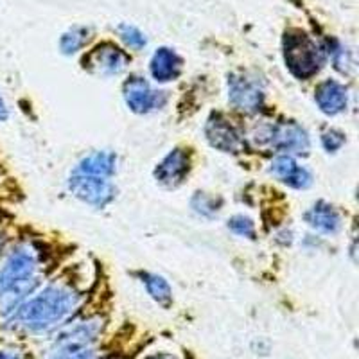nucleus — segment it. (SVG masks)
Instances as JSON below:
<instances>
[{
	"label": "nucleus",
	"mask_w": 359,
	"mask_h": 359,
	"mask_svg": "<svg viewBox=\"0 0 359 359\" xmlns=\"http://www.w3.org/2000/svg\"><path fill=\"white\" fill-rule=\"evenodd\" d=\"M83 294L67 284H50L40 293H31L24 302L0 322V329L11 334L49 332L72 318L79 309Z\"/></svg>",
	"instance_id": "1"
},
{
	"label": "nucleus",
	"mask_w": 359,
	"mask_h": 359,
	"mask_svg": "<svg viewBox=\"0 0 359 359\" xmlns=\"http://www.w3.org/2000/svg\"><path fill=\"white\" fill-rule=\"evenodd\" d=\"M40 273V252L33 243H18L0 259V322L34 293Z\"/></svg>",
	"instance_id": "2"
},
{
	"label": "nucleus",
	"mask_w": 359,
	"mask_h": 359,
	"mask_svg": "<svg viewBox=\"0 0 359 359\" xmlns=\"http://www.w3.org/2000/svg\"><path fill=\"white\" fill-rule=\"evenodd\" d=\"M284 62L294 78L309 79L322 69L323 50L309 34L294 29L284 36Z\"/></svg>",
	"instance_id": "3"
},
{
	"label": "nucleus",
	"mask_w": 359,
	"mask_h": 359,
	"mask_svg": "<svg viewBox=\"0 0 359 359\" xmlns=\"http://www.w3.org/2000/svg\"><path fill=\"white\" fill-rule=\"evenodd\" d=\"M102 329L104 322L99 316H90L81 322L70 323L60 331L49 352H70L94 347V343L102 334Z\"/></svg>",
	"instance_id": "4"
},
{
	"label": "nucleus",
	"mask_w": 359,
	"mask_h": 359,
	"mask_svg": "<svg viewBox=\"0 0 359 359\" xmlns=\"http://www.w3.org/2000/svg\"><path fill=\"white\" fill-rule=\"evenodd\" d=\"M69 191L78 200L92 205V207H107L115 198V187L107 176L86 175V172L76 171L69 178Z\"/></svg>",
	"instance_id": "5"
},
{
	"label": "nucleus",
	"mask_w": 359,
	"mask_h": 359,
	"mask_svg": "<svg viewBox=\"0 0 359 359\" xmlns=\"http://www.w3.org/2000/svg\"><path fill=\"white\" fill-rule=\"evenodd\" d=\"M229 101L236 110L253 114L264 104V90L261 81L246 72H233L229 76Z\"/></svg>",
	"instance_id": "6"
},
{
	"label": "nucleus",
	"mask_w": 359,
	"mask_h": 359,
	"mask_svg": "<svg viewBox=\"0 0 359 359\" xmlns=\"http://www.w3.org/2000/svg\"><path fill=\"white\" fill-rule=\"evenodd\" d=\"M128 65H130V56L110 41L94 47L83 60V67L97 76H117Z\"/></svg>",
	"instance_id": "7"
},
{
	"label": "nucleus",
	"mask_w": 359,
	"mask_h": 359,
	"mask_svg": "<svg viewBox=\"0 0 359 359\" xmlns=\"http://www.w3.org/2000/svg\"><path fill=\"white\" fill-rule=\"evenodd\" d=\"M124 101L135 114H149L165 104V92H158L140 76H133L124 83Z\"/></svg>",
	"instance_id": "8"
},
{
	"label": "nucleus",
	"mask_w": 359,
	"mask_h": 359,
	"mask_svg": "<svg viewBox=\"0 0 359 359\" xmlns=\"http://www.w3.org/2000/svg\"><path fill=\"white\" fill-rule=\"evenodd\" d=\"M266 140L275 149L284 153H307L311 147L306 130L298 126L297 123H291V121L269 126L266 131Z\"/></svg>",
	"instance_id": "9"
},
{
	"label": "nucleus",
	"mask_w": 359,
	"mask_h": 359,
	"mask_svg": "<svg viewBox=\"0 0 359 359\" xmlns=\"http://www.w3.org/2000/svg\"><path fill=\"white\" fill-rule=\"evenodd\" d=\"M205 135H207L210 146L223 153H239L245 146L236 126L230 124L229 118H224L219 114L210 115V118L205 124Z\"/></svg>",
	"instance_id": "10"
},
{
	"label": "nucleus",
	"mask_w": 359,
	"mask_h": 359,
	"mask_svg": "<svg viewBox=\"0 0 359 359\" xmlns=\"http://www.w3.org/2000/svg\"><path fill=\"white\" fill-rule=\"evenodd\" d=\"M191 169V158L185 149H172L163 156L155 169V178L163 187H178L189 175Z\"/></svg>",
	"instance_id": "11"
},
{
	"label": "nucleus",
	"mask_w": 359,
	"mask_h": 359,
	"mask_svg": "<svg viewBox=\"0 0 359 359\" xmlns=\"http://www.w3.org/2000/svg\"><path fill=\"white\" fill-rule=\"evenodd\" d=\"M269 172L291 189H307L313 184V175L302 163H298L291 155H282L271 162Z\"/></svg>",
	"instance_id": "12"
},
{
	"label": "nucleus",
	"mask_w": 359,
	"mask_h": 359,
	"mask_svg": "<svg viewBox=\"0 0 359 359\" xmlns=\"http://www.w3.org/2000/svg\"><path fill=\"white\" fill-rule=\"evenodd\" d=\"M314 101L325 115H339L347 110V88L336 79H325L314 90Z\"/></svg>",
	"instance_id": "13"
},
{
	"label": "nucleus",
	"mask_w": 359,
	"mask_h": 359,
	"mask_svg": "<svg viewBox=\"0 0 359 359\" xmlns=\"http://www.w3.org/2000/svg\"><path fill=\"white\" fill-rule=\"evenodd\" d=\"M304 219L309 224L311 229L318 230L322 233H338L341 229V216L339 212L327 201H318L313 207L307 208V212L304 214Z\"/></svg>",
	"instance_id": "14"
},
{
	"label": "nucleus",
	"mask_w": 359,
	"mask_h": 359,
	"mask_svg": "<svg viewBox=\"0 0 359 359\" xmlns=\"http://www.w3.org/2000/svg\"><path fill=\"white\" fill-rule=\"evenodd\" d=\"M149 69H151V76L155 81H175L180 76V72H182V57L172 49L162 47V49H158L153 54Z\"/></svg>",
	"instance_id": "15"
},
{
	"label": "nucleus",
	"mask_w": 359,
	"mask_h": 359,
	"mask_svg": "<svg viewBox=\"0 0 359 359\" xmlns=\"http://www.w3.org/2000/svg\"><path fill=\"white\" fill-rule=\"evenodd\" d=\"M115 162H117V158H115L114 153L95 151L92 155L85 156L76 169L81 172H86V175L107 176V178H110L115 172Z\"/></svg>",
	"instance_id": "16"
},
{
	"label": "nucleus",
	"mask_w": 359,
	"mask_h": 359,
	"mask_svg": "<svg viewBox=\"0 0 359 359\" xmlns=\"http://www.w3.org/2000/svg\"><path fill=\"white\" fill-rule=\"evenodd\" d=\"M142 284L146 286L147 293H149V297H151L156 304H160L162 307L171 306L172 291L165 278L155 273H144Z\"/></svg>",
	"instance_id": "17"
},
{
	"label": "nucleus",
	"mask_w": 359,
	"mask_h": 359,
	"mask_svg": "<svg viewBox=\"0 0 359 359\" xmlns=\"http://www.w3.org/2000/svg\"><path fill=\"white\" fill-rule=\"evenodd\" d=\"M90 38V29L78 25V27H72L70 31H67L65 34L60 40V47L65 54H74L81 49L83 45L88 41Z\"/></svg>",
	"instance_id": "18"
},
{
	"label": "nucleus",
	"mask_w": 359,
	"mask_h": 359,
	"mask_svg": "<svg viewBox=\"0 0 359 359\" xmlns=\"http://www.w3.org/2000/svg\"><path fill=\"white\" fill-rule=\"evenodd\" d=\"M329 54L332 56V63H334V67L339 70V72H343V74L351 72V69L354 67V63H352V57H351V54H348V50L345 49L341 43H338V41H332L331 49H329Z\"/></svg>",
	"instance_id": "19"
},
{
	"label": "nucleus",
	"mask_w": 359,
	"mask_h": 359,
	"mask_svg": "<svg viewBox=\"0 0 359 359\" xmlns=\"http://www.w3.org/2000/svg\"><path fill=\"white\" fill-rule=\"evenodd\" d=\"M221 200H216L214 196H208L205 192H198L196 196L192 198V207L196 208V212L201 216H214L219 210Z\"/></svg>",
	"instance_id": "20"
},
{
	"label": "nucleus",
	"mask_w": 359,
	"mask_h": 359,
	"mask_svg": "<svg viewBox=\"0 0 359 359\" xmlns=\"http://www.w3.org/2000/svg\"><path fill=\"white\" fill-rule=\"evenodd\" d=\"M229 229L241 237H248V239L255 237V224H253V221L248 216H243V214H237V216L230 217Z\"/></svg>",
	"instance_id": "21"
},
{
	"label": "nucleus",
	"mask_w": 359,
	"mask_h": 359,
	"mask_svg": "<svg viewBox=\"0 0 359 359\" xmlns=\"http://www.w3.org/2000/svg\"><path fill=\"white\" fill-rule=\"evenodd\" d=\"M45 359H115L110 355H101L94 351V347L81 348V351H70V352H49Z\"/></svg>",
	"instance_id": "22"
},
{
	"label": "nucleus",
	"mask_w": 359,
	"mask_h": 359,
	"mask_svg": "<svg viewBox=\"0 0 359 359\" xmlns=\"http://www.w3.org/2000/svg\"><path fill=\"white\" fill-rule=\"evenodd\" d=\"M118 33H121V38L124 40V43L131 49H142L144 45H146V36L140 33L139 29L133 27V25H121L118 27Z\"/></svg>",
	"instance_id": "23"
},
{
	"label": "nucleus",
	"mask_w": 359,
	"mask_h": 359,
	"mask_svg": "<svg viewBox=\"0 0 359 359\" xmlns=\"http://www.w3.org/2000/svg\"><path fill=\"white\" fill-rule=\"evenodd\" d=\"M322 144L327 151L334 153V151H338L343 144H345V135H343L341 131L331 128V130H327L322 133Z\"/></svg>",
	"instance_id": "24"
},
{
	"label": "nucleus",
	"mask_w": 359,
	"mask_h": 359,
	"mask_svg": "<svg viewBox=\"0 0 359 359\" xmlns=\"http://www.w3.org/2000/svg\"><path fill=\"white\" fill-rule=\"evenodd\" d=\"M0 359H31V354L15 343L0 341Z\"/></svg>",
	"instance_id": "25"
},
{
	"label": "nucleus",
	"mask_w": 359,
	"mask_h": 359,
	"mask_svg": "<svg viewBox=\"0 0 359 359\" xmlns=\"http://www.w3.org/2000/svg\"><path fill=\"white\" fill-rule=\"evenodd\" d=\"M144 359H180L178 355L172 354V352H156V354H149Z\"/></svg>",
	"instance_id": "26"
},
{
	"label": "nucleus",
	"mask_w": 359,
	"mask_h": 359,
	"mask_svg": "<svg viewBox=\"0 0 359 359\" xmlns=\"http://www.w3.org/2000/svg\"><path fill=\"white\" fill-rule=\"evenodd\" d=\"M8 117H9V108H8V104H6L2 94H0V123L8 121Z\"/></svg>",
	"instance_id": "27"
},
{
	"label": "nucleus",
	"mask_w": 359,
	"mask_h": 359,
	"mask_svg": "<svg viewBox=\"0 0 359 359\" xmlns=\"http://www.w3.org/2000/svg\"><path fill=\"white\" fill-rule=\"evenodd\" d=\"M2 250H4V230H2V224H0V255H2Z\"/></svg>",
	"instance_id": "28"
}]
</instances>
